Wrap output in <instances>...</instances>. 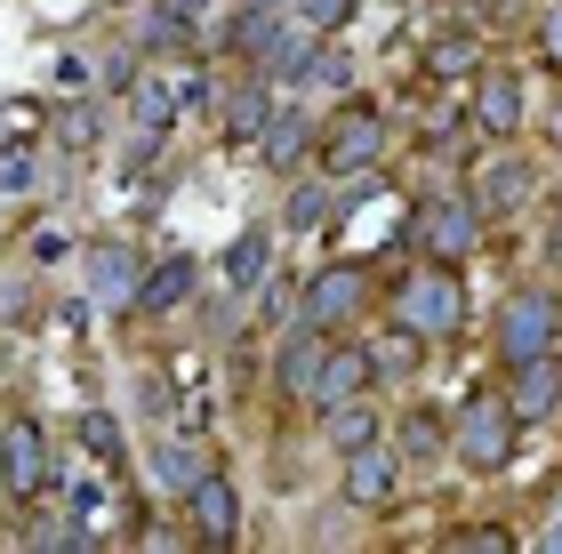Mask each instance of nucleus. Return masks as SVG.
<instances>
[{"instance_id": "nucleus-3", "label": "nucleus", "mask_w": 562, "mask_h": 554, "mask_svg": "<svg viewBox=\"0 0 562 554\" xmlns=\"http://www.w3.org/2000/svg\"><path fill=\"white\" fill-rule=\"evenodd\" d=\"M378 154H386V113L378 105H338L329 129H322V145H314V169L322 178H362Z\"/></svg>"}, {"instance_id": "nucleus-2", "label": "nucleus", "mask_w": 562, "mask_h": 554, "mask_svg": "<svg viewBox=\"0 0 562 554\" xmlns=\"http://www.w3.org/2000/svg\"><path fill=\"white\" fill-rule=\"evenodd\" d=\"M482 201L474 193H434V201H418L411 210V234H418V249L434 265H467L474 249H482Z\"/></svg>"}, {"instance_id": "nucleus-1", "label": "nucleus", "mask_w": 562, "mask_h": 554, "mask_svg": "<svg viewBox=\"0 0 562 554\" xmlns=\"http://www.w3.org/2000/svg\"><path fill=\"white\" fill-rule=\"evenodd\" d=\"M515 442H522V418H515V402L491 394V386H474L467 402H458V418H450V450L467 459L474 474H498L506 459H515Z\"/></svg>"}, {"instance_id": "nucleus-34", "label": "nucleus", "mask_w": 562, "mask_h": 554, "mask_svg": "<svg viewBox=\"0 0 562 554\" xmlns=\"http://www.w3.org/2000/svg\"><path fill=\"white\" fill-rule=\"evenodd\" d=\"M547 129H554V145H562V105H554V121H547Z\"/></svg>"}, {"instance_id": "nucleus-31", "label": "nucleus", "mask_w": 562, "mask_h": 554, "mask_svg": "<svg viewBox=\"0 0 562 554\" xmlns=\"http://www.w3.org/2000/svg\"><path fill=\"white\" fill-rule=\"evenodd\" d=\"M24 178H33V161H24V154H0V185H24Z\"/></svg>"}, {"instance_id": "nucleus-7", "label": "nucleus", "mask_w": 562, "mask_h": 554, "mask_svg": "<svg viewBox=\"0 0 562 554\" xmlns=\"http://www.w3.org/2000/svg\"><path fill=\"white\" fill-rule=\"evenodd\" d=\"M353 314H362V273H353V265L314 273V282H305V297H297V321H305V330H329V338H338Z\"/></svg>"}, {"instance_id": "nucleus-33", "label": "nucleus", "mask_w": 562, "mask_h": 554, "mask_svg": "<svg viewBox=\"0 0 562 554\" xmlns=\"http://www.w3.org/2000/svg\"><path fill=\"white\" fill-rule=\"evenodd\" d=\"M547 57H554V65H562V9H554V16H547Z\"/></svg>"}, {"instance_id": "nucleus-26", "label": "nucleus", "mask_w": 562, "mask_h": 554, "mask_svg": "<svg viewBox=\"0 0 562 554\" xmlns=\"http://www.w3.org/2000/svg\"><path fill=\"white\" fill-rule=\"evenodd\" d=\"M297 81H305V89H353V65H346V57H329V48H314Z\"/></svg>"}, {"instance_id": "nucleus-35", "label": "nucleus", "mask_w": 562, "mask_h": 554, "mask_svg": "<svg viewBox=\"0 0 562 554\" xmlns=\"http://www.w3.org/2000/svg\"><path fill=\"white\" fill-rule=\"evenodd\" d=\"M0 450H9V410H0Z\"/></svg>"}, {"instance_id": "nucleus-32", "label": "nucleus", "mask_w": 562, "mask_h": 554, "mask_svg": "<svg viewBox=\"0 0 562 554\" xmlns=\"http://www.w3.org/2000/svg\"><path fill=\"white\" fill-rule=\"evenodd\" d=\"M547 258L562 265V201H554V225H547Z\"/></svg>"}, {"instance_id": "nucleus-27", "label": "nucleus", "mask_w": 562, "mask_h": 554, "mask_svg": "<svg viewBox=\"0 0 562 554\" xmlns=\"http://www.w3.org/2000/svg\"><path fill=\"white\" fill-rule=\"evenodd\" d=\"M322 210H329V178H314V185H297V193H290V225H297V234H305V225H314Z\"/></svg>"}, {"instance_id": "nucleus-16", "label": "nucleus", "mask_w": 562, "mask_h": 554, "mask_svg": "<svg viewBox=\"0 0 562 554\" xmlns=\"http://www.w3.org/2000/svg\"><path fill=\"white\" fill-rule=\"evenodd\" d=\"M266 273H273V234H266V225H241L234 249H225V290H234V297H258Z\"/></svg>"}, {"instance_id": "nucleus-18", "label": "nucleus", "mask_w": 562, "mask_h": 554, "mask_svg": "<svg viewBox=\"0 0 562 554\" xmlns=\"http://www.w3.org/2000/svg\"><path fill=\"white\" fill-rule=\"evenodd\" d=\"M193 273H201L193 258H161V265L145 273V290H137V314H177L193 297Z\"/></svg>"}, {"instance_id": "nucleus-11", "label": "nucleus", "mask_w": 562, "mask_h": 554, "mask_svg": "<svg viewBox=\"0 0 562 554\" xmlns=\"http://www.w3.org/2000/svg\"><path fill=\"white\" fill-rule=\"evenodd\" d=\"M522 113H530V89H522V72H482V89H474V129L482 137H522Z\"/></svg>"}, {"instance_id": "nucleus-9", "label": "nucleus", "mask_w": 562, "mask_h": 554, "mask_svg": "<svg viewBox=\"0 0 562 554\" xmlns=\"http://www.w3.org/2000/svg\"><path fill=\"white\" fill-rule=\"evenodd\" d=\"M48 490V442L33 418L9 410V450H0V498H41Z\"/></svg>"}, {"instance_id": "nucleus-22", "label": "nucleus", "mask_w": 562, "mask_h": 554, "mask_svg": "<svg viewBox=\"0 0 562 554\" xmlns=\"http://www.w3.org/2000/svg\"><path fill=\"white\" fill-rule=\"evenodd\" d=\"M418 346H426V330H411V321H394V330L370 346V354H378V377H411V370L426 362Z\"/></svg>"}, {"instance_id": "nucleus-15", "label": "nucleus", "mask_w": 562, "mask_h": 554, "mask_svg": "<svg viewBox=\"0 0 562 554\" xmlns=\"http://www.w3.org/2000/svg\"><path fill=\"white\" fill-rule=\"evenodd\" d=\"M322 434H329V450H362V442H386V410H378L370 394H346V402H329L322 410Z\"/></svg>"}, {"instance_id": "nucleus-28", "label": "nucleus", "mask_w": 562, "mask_h": 554, "mask_svg": "<svg viewBox=\"0 0 562 554\" xmlns=\"http://www.w3.org/2000/svg\"><path fill=\"white\" fill-rule=\"evenodd\" d=\"M353 16V0H297V24H314V33H338Z\"/></svg>"}, {"instance_id": "nucleus-10", "label": "nucleus", "mask_w": 562, "mask_h": 554, "mask_svg": "<svg viewBox=\"0 0 562 554\" xmlns=\"http://www.w3.org/2000/svg\"><path fill=\"white\" fill-rule=\"evenodd\" d=\"M506 377H515L506 402H515L522 426H554L562 418V354H539V362H522V370H506Z\"/></svg>"}, {"instance_id": "nucleus-6", "label": "nucleus", "mask_w": 562, "mask_h": 554, "mask_svg": "<svg viewBox=\"0 0 562 554\" xmlns=\"http://www.w3.org/2000/svg\"><path fill=\"white\" fill-rule=\"evenodd\" d=\"M338 498H346V507H362V515L394 507V498H402V450H386V442L346 450V459H338Z\"/></svg>"}, {"instance_id": "nucleus-23", "label": "nucleus", "mask_w": 562, "mask_h": 554, "mask_svg": "<svg viewBox=\"0 0 562 554\" xmlns=\"http://www.w3.org/2000/svg\"><path fill=\"white\" fill-rule=\"evenodd\" d=\"M402 450H411V459H442V450H450L442 410H411V418H402Z\"/></svg>"}, {"instance_id": "nucleus-30", "label": "nucleus", "mask_w": 562, "mask_h": 554, "mask_svg": "<svg viewBox=\"0 0 562 554\" xmlns=\"http://www.w3.org/2000/svg\"><path fill=\"white\" fill-rule=\"evenodd\" d=\"M57 137H65V145H97V113H89V105H65V113H57Z\"/></svg>"}, {"instance_id": "nucleus-8", "label": "nucleus", "mask_w": 562, "mask_h": 554, "mask_svg": "<svg viewBox=\"0 0 562 554\" xmlns=\"http://www.w3.org/2000/svg\"><path fill=\"white\" fill-rule=\"evenodd\" d=\"M378 386V354H370V346L362 338H329L322 346V377H314V410H329V402H346V394H370Z\"/></svg>"}, {"instance_id": "nucleus-24", "label": "nucleus", "mask_w": 562, "mask_h": 554, "mask_svg": "<svg viewBox=\"0 0 562 554\" xmlns=\"http://www.w3.org/2000/svg\"><path fill=\"white\" fill-rule=\"evenodd\" d=\"M522 193H530V169H515V161H498L491 178H482V193H474V201H482V210L498 217V210H515Z\"/></svg>"}, {"instance_id": "nucleus-20", "label": "nucleus", "mask_w": 562, "mask_h": 554, "mask_svg": "<svg viewBox=\"0 0 562 554\" xmlns=\"http://www.w3.org/2000/svg\"><path fill=\"white\" fill-rule=\"evenodd\" d=\"M281 105H273V81H266V72H258V81H241L234 89V105H225V129H234V137H266V121H273Z\"/></svg>"}, {"instance_id": "nucleus-4", "label": "nucleus", "mask_w": 562, "mask_h": 554, "mask_svg": "<svg viewBox=\"0 0 562 554\" xmlns=\"http://www.w3.org/2000/svg\"><path fill=\"white\" fill-rule=\"evenodd\" d=\"M554 338H562V306H554L547 290H515V297L498 306V362H506V370L554 354Z\"/></svg>"}, {"instance_id": "nucleus-13", "label": "nucleus", "mask_w": 562, "mask_h": 554, "mask_svg": "<svg viewBox=\"0 0 562 554\" xmlns=\"http://www.w3.org/2000/svg\"><path fill=\"white\" fill-rule=\"evenodd\" d=\"M186 507H193L201 546H234V539H241V498H234V483H225V474H201Z\"/></svg>"}, {"instance_id": "nucleus-25", "label": "nucleus", "mask_w": 562, "mask_h": 554, "mask_svg": "<svg viewBox=\"0 0 562 554\" xmlns=\"http://www.w3.org/2000/svg\"><path fill=\"white\" fill-rule=\"evenodd\" d=\"M450 546H467V554H506V546H515V531H506V522H458Z\"/></svg>"}, {"instance_id": "nucleus-5", "label": "nucleus", "mask_w": 562, "mask_h": 554, "mask_svg": "<svg viewBox=\"0 0 562 554\" xmlns=\"http://www.w3.org/2000/svg\"><path fill=\"white\" fill-rule=\"evenodd\" d=\"M394 321H411V330H426V338H450L458 321H467L458 265H434V258H426V273H411V282L394 290Z\"/></svg>"}, {"instance_id": "nucleus-17", "label": "nucleus", "mask_w": 562, "mask_h": 554, "mask_svg": "<svg viewBox=\"0 0 562 554\" xmlns=\"http://www.w3.org/2000/svg\"><path fill=\"white\" fill-rule=\"evenodd\" d=\"M305 145H314V121H305L297 105H281V113L266 121V137H258V154H266V169H281V178H290V169L305 161Z\"/></svg>"}, {"instance_id": "nucleus-12", "label": "nucleus", "mask_w": 562, "mask_h": 554, "mask_svg": "<svg viewBox=\"0 0 562 554\" xmlns=\"http://www.w3.org/2000/svg\"><path fill=\"white\" fill-rule=\"evenodd\" d=\"M145 273H137V249L130 241H97L89 249V297L97 306H137Z\"/></svg>"}, {"instance_id": "nucleus-19", "label": "nucleus", "mask_w": 562, "mask_h": 554, "mask_svg": "<svg viewBox=\"0 0 562 554\" xmlns=\"http://www.w3.org/2000/svg\"><path fill=\"white\" fill-rule=\"evenodd\" d=\"M177 105H186V97H177L169 81H137V89H130V121H137V137L161 145V137H169V121H177Z\"/></svg>"}, {"instance_id": "nucleus-14", "label": "nucleus", "mask_w": 562, "mask_h": 554, "mask_svg": "<svg viewBox=\"0 0 562 554\" xmlns=\"http://www.w3.org/2000/svg\"><path fill=\"white\" fill-rule=\"evenodd\" d=\"M322 346H329V330H297L281 338V354H273V386L290 394V402H314V377H322Z\"/></svg>"}, {"instance_id": "nucleus-29", "label": "nucleus", "mask_w": 562, "mask_h": 554, "mask_svg": "<svg viewBox=\"0 0 562 554\" xmlns=\"http://www.w3.org/2000/svg\"><path fill=\"white\" fill-rule=\"evenodd\" d=\"M81 442L97 450V459H121V426H113L105 410H89V426H81Z\"/></svg>"}, {"instance_id": "nucleus-21", "label": "nucleus", "mask_w": 562, "mask_h": 554, "mask_svg": "<svg viewBox=\"0 0 562 554\" xmlns=\"http://www.w3.org/2000/svg\"><path fill=\"white\" fill-rule=\"evenodd\" d=\"M153 474H161V490L193 498V483H201L210 466H201V450H193V442H161V450H153Z\"/></svg>"}]
</instances>
